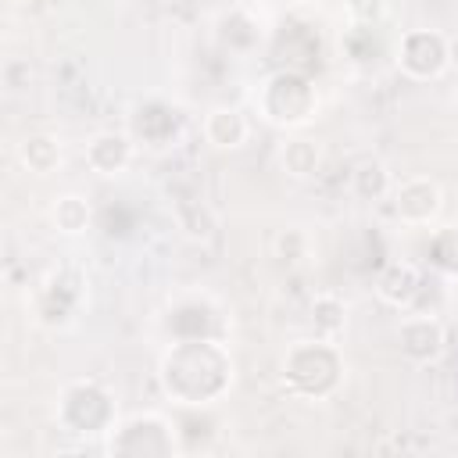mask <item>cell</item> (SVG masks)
I'll return each mask as SVG.
<instances>
[{"label":"cell","mask_w":458,"mask_h":458,"mask_svg":"<svg viewBox=\"0 0 458 458\" xmlns=\"http://www.w3.org/2000/svg\"><path fill=\"white\" fill-rule=\"evenodd\" d=\"M107 451L111 454H129V458H168L175 454V426L161 415H132L118 422L107 433Z\"/></svg>","instance_id":"cell-5"},{"label":"cell","mask_w":458,"mask_h":458,"mask_svg":"<svg viewBox=\"0 0 458 458\" xmlns=\"http://www.w3.org/2000/svg\"><path fill=\"white\" fill-rule=\"evenodd\" d=\"M283 379L293 394L301 397H329L340 379H344V358L336 351V340H304V344H293L283 358Z\"/></svg>","instance_id":"cell-2"},{"label":"cell","mask_w":458,"mask_h":458,"mask_svg":"<svg viewBox=\"0 0 458 458\" xmlns=\"http://www.w3.org/2000/svg\"><path fill=\"white\" fill-rule=\"evenodd\" d=\"M279 165L290 179H315L318 168H322V150L308 136H290L279 150Z\"/></svg>","instance_id":"cell-12"},{"label":"cell","mask_w":458,"mask_h":458,"mask_svg":"<svg viewBox=\"0 0 458 458\" xmlns=\"http://www.w3.org/2000/svg\"><path fill=\"white\" fill-rule=\"evenodd\" d=\"M254 104H258V114H261L268 125L297 129V125H304V122L315 118V111H318V93H315V86H311V79H308L304 72L283 68V72H272V75L261 82Z\"/></svg>","instance_id":"cell-3"},{"label":"cell","mask_w":458,"mask_h":458,"mask_svg":"<svg viewBox=\"0 0 458 458\" xmlns=\"http://www.w3.org/2000/svg\"><path fill=\"white\" fill-rule=\"evenodd\" d=\"M344 11L351 18V25L361 29H379L390 14V0H344Z\"/></svg>","instance_id":"cell-18"},{"label":"cell","mask_w":458,"mask_h":458,"mask_svg":"<svg viewBox=\"0 0 458 458\" xmlns=\"http://www.w3.org/2000/svg\"><path fill=\"white\" fill-rule=\"evenodd\" d=\"M290 4H311V0H290Z\"/></svg>","instance_id":"cell-19"},{"label":"cell","mask_w":458,"mask_h":458,"mask_svg":"<svg viewBox=\"0 0 458 458\" xmlns=\"http://www.w3.org/2000/svg\"><path fill=\"white\" fill-rule=\"evenodd\" d=\"M344 326H347V308H344V301H340L336 293H318V297L311 301V329H315V336L336 340V336L344 333Z\"/></svg>","instance_id":"cell-16"},{"label":"cell","mask_w":458,"mask_h":458,"mask_svg":"<svg viewBox=\"0 0 458 458\" xmlns=\"http://www.w3.org/2000/svg\"><path fill=\"white\" fill-rule=\"evenodd\" d=\"M351 190L361 200H383V197H390L394 179H390V172H386L383 161H361L351 172Z\"/></svg>","instance_id":"cell-15"},{"label":"cell","mask_w":458,"mask_h":458,"mask_svg":"<svg viewBox=\"0 0 458 458\" xmlns=\"http://www.w3.org/2000/svg\"><path fill=\"white\" fill-rule=\"evenodd\" d=\"M429 265L444 279H458V225H447V229L433 233V240H429Z\"/></svg>","instance_id":"cell-17"},{"label":"cell","mask_w":458,"mask_h":458,"mask_svg":"<svg viewBox=\"0 0 458 458\" xmlns=\"http://www.w3.org/2000/svg\"><path fill=\"white\" fill-rule=\"evenodd\" d=\"M57 419L72 433H111L118 426L114 422V401H111V394L100 383H93V379H79V383H72V386L61 390Z\"/></svg>","instance_id":"cell-4"},{"label":"cell","mask_w":458,"mask_h":458,"mask_svg":"<svg viewBox=\"0 0 458 458\" xmlns=\"http://www.w3.org/2000/svg\"><path fill=\"white\" fill-rule=\"evenodd\" d=\"M18 161L32 172V175H50L57 172L61 165V143L47 132H36V136H25L21 147H18Z\"/></svg>","instance_id":"cell-13"},{"label":"cell","mask_w":458,"mask_h":458,"mask_svg":"<svg viewBox=\"0 0 458 458\" xmlns=\"http://www.w3.org/2000/svg\"><path fill=\"white\" fill-rule=\"evenodd\" d=\"M422 290H426V276H422V268L411 265V261H390V265L376 276V293H379V301L390 304V308H397V311H411V308L419 304Z\"/></svg>","instance_id":"cell-9"},{"label":"cell","mask_w":458,"mask_h":458,"mask_svg":"<svg viewBox=\"0 0 458 458\" xmlns=\"http://www.w3.org/2000/svg\"><path fill=\"white\" fill-rule=\"evenodd\" d=\"M204 140L215 147V150H236V147H243L247 143V136H250V122H247V114L240 111V107H229V104H222V107H211L208 114H204Z\"/></svg>","instance_id":"cell-11"},{"label":"cell","mask_w":458,"mask_h":458,"mask_svg":"<svg viewBox=\"0 0 458 458\" xmlns=\"http://www.w3.org/2000/svg\"><path fill=\"white\" fill-rule=\"evenodd\" d=\"M447 61H451V43L437 29H408L397 43V68L415 82L437 79L447 68Z\"/></svg>","instance_id":"cell-6"},{"label":"cell","mask_w":458,"mask_h":458,"mask_svg":"<svg viewBox=\"0 0 458 458\" xmlns=\"http://www.w3.org/2000/svg\"><path fill=\"white\" fill-rule=\"evenodd\" d=\"M89 218H93L89 200L79 197V193H61V197L54 200V208H50V222H54V229L64 233V236H79V233H86V229H89Z\"/></svg>","instance_id":"cell-14"},{"label":"cell","mask_w":458,"mask_h":458,"mask_svg":"<svg viewBox=\"0 0 458 458\" xmlns=\"http://www.w3.org/2000/svg\"><path fill=\"white\" fill-rule=\"evenodd\" d=\"M444 208V190L429 175H408L390 190V211L404 225H429Z\"/></svg>","instance_id":"cell-7"},{"label":"cell","mask_w":458,"mask_h":458,"mask_svg":"<svg viewBox=\"0 0 458 458\" xmlns=\"http://www.w3.org/2000/svg\"><path fill=\"white\" fill-rule=\"evenodd\" d=\"M444 344H447V336L433 311H404V318L397 326V347L408 361L429 365L444 354Z\"/></svg>","instance_id":"cell-8"},{"label":"cell","mask_w":458,"mask_h":458,"mask_svg":"<svg viewBox=\"0 0 458 458\" xmlns=\"http://www.w3.org/2000/svg\"><path fill=\"white\" fill-rule=\"evenodd\" d=\"M233 383V361L215 340H179L161 358V386L182 408L218 401Z\"/></svg>","instance_id":"cell-1"},{"label":"cell","mask_w":458,"mask_h":458,"mask_svg":"<svg viewBox=\"0 0 458 458\" xmlns=\"http://www.w3.org/2000/svg\"><path fill=\"white\" fill-rule=\"evenodd\" d=\"M132 154H136V143L122 129H104V132L89 136V143H86V165L97 175H118V172H125L132 165Z\"/></svg>","instance_id":"cell-10"}]
</instances>
